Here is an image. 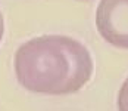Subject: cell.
<instances>
[{"label": "cell", "mask_w": 128, "mask_h": 111, "mask_svg": "<svg viewBox=\"0 0 128 111\" xmlns=\"http://www.w3.org/2000/svg\"><path fill=\"white\" fill-rule=\"evenodd\" d=\"M13 70L24 89L59 96L81 90L91 79L94 65L81 42L62 34H44L18 48Z\"/></svg>", "instance_id": "cell-1"}, {"label": "cell", "mask_w": 128, "mask_h": 111, "mask_svg": "<svg viewBox=\"0 0 128 111\" xmlns=\"http://www.w3.org/2000/svg\"><path fill=\"white\" fill-rule=\"evenodd\" d=\"M116 105H118V111H128V77L122 83V86L119 87Z\"/></svg>", "instance_id": "cell-3"}, {"label": "cell", "mask_w": 128, "mask_h": 111, "mask_svg": "<svg viewBox=\"0 0 128 111\" xmlns=\"http://www.w3.org/2000/svg\"><path fill=\"white\" fill-rule=\"evenodd\" d=\"M96 27L109 45L128 49V0H100L96 9Z\"/></svg>", "instance_id": "cell-2"}, {"label": "cell", "mask_w": 128, "mask_h": 111, "mask_svg": "<svg viewBox=\"0 0 128 111\" xmlns=\"http://www.w3.org/2000/svg\"><path fill=\"white\" fill-rule=\"evenodd\" d=\"M3 34H4V18H3V15L0 12V42L3 39Z\"/></svg>", "instance_id": "cell-4"}]
</instances>
